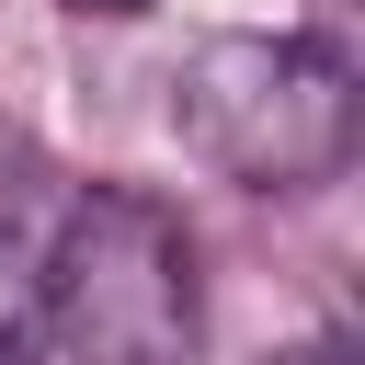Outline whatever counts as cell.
Instances as JSON below:
<instances>
[{"mask_svg": "<svg viewBox=\"0 0 365 365\" xmlns=\"http://www.w3.org/2000/svg\"><path fill=\"white\" fill-rule=\"evenodd\" d=\"M171 137L251 194L342 182L354 160V68L308 34H205L171 80Z\"/></svg>", "mask_w": 365, "mask_h": 365, "instance_id": "2", "label": "cell"}, {"mask_svg": "<svg viewBox=\"0 0 365 365\" xmlns=\"http://www.w3.org/2000/svg\"><path fill=\"white\" fill-rule=\"evenodd\" d=\"M68 11H103V23H137L148 0H68Z\"/></svg>", "mask_w": 365, "mask_h": 365, "instance_id": "3", "label": "cell"}, {"mask_svg": "<svg viewBox=\"0 0 365 365\" xmlns=\"http://www.w3.org/2000/svg\"><path fill=\"white\" fill-rule=\"evenodd\" d=\"M34 331L57 365H194V240L160 194L91 182L46 262H34Z\"/></svg>", "mask_w": 365, "mask_h": 365, "instance_id": "1", "label": "cell"}, {"mask_svg": "<svg viewBox=\"0 0 365 365\" xmlns=\"http://www.w3.org/2000/svg\"><path fill=\"white\" fill-rule=\"evenodd\" d=\"M285 365H354V354H342V342H297Z\"/></svg>", "mask_w": 365, "mask_h": 365, "instance_id": "4", "label": "cell"}]
</instances>
